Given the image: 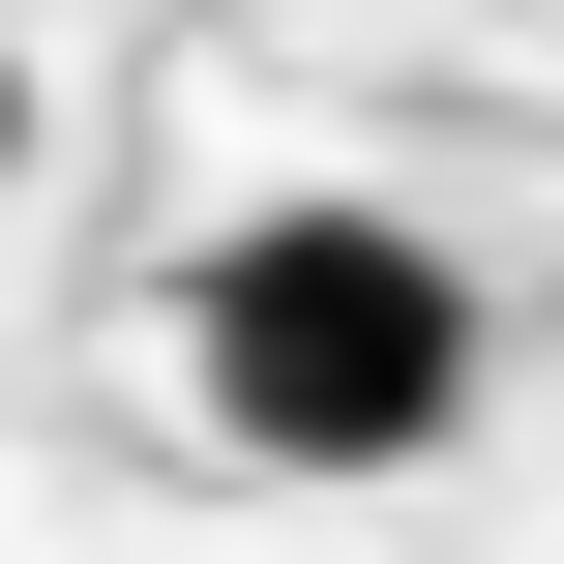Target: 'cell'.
Instances as JSON below:
<instances>
[{"label": "cell", "mask_w": 564, "mask_h": 564, "mask_svg": "<svg viewBox=\"0 0 564 564\" xmlns=\"http://www.w3.org/2000/svg\"><path fill=\"white\" fill-rule=\"evenodd\" d=\"M178 387H208L238 476H416L476 416V268L416 208H238L178 268Z\"/></svg>", "instance_id": "cell-1"}, {"label": "cell", "mask_w": 564, "mask_h": 564, "mask_svg": "<svg viewBox=\"0 0 564 564\" xmlns=\"http://www.w3.org/2000/svg\"><path fill=\"white\" fill-rule=\"evenodd\" d=\"M0 178H30V59H0Z\"/></svg>", "instance_id": "cell-2"}]
</instances>
